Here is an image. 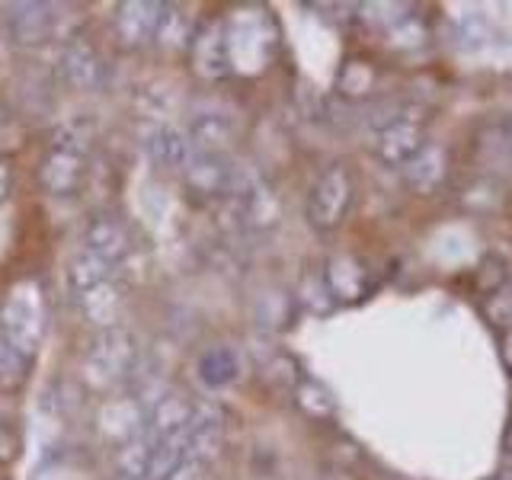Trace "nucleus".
I'll return each instance as SVG.
<instances>
[{
  "label": "nucleus",
  "mask_w": 512,
  "mask_h": 480,
  "mask_svg": "<svg viewBox=\"0 0 512 480\" xmlns=\"http://www.w3.org/2000/svg\"><path fill=\"white\" fill-rule=\"evenodd\" d=\"M324 282L330 288V295L343 301L362 298L368 292V272L362 269L359 260H352V256H336V260H330Z\"/></svg>",
  "instance_id": "39448f33"
},
{
  "label": "nucleus",
  "mask_w": 512,
  "mask_h": 480,
  "mask_svg": "<svg viewBox=\"0 0 512 480\" xmlns=\"http://www.w3.org/2000/svg\"><path fill=\"white\" fill-rule=\"evenodd\" d=\"M64 77L74 87H96L103 77V64L87 42H74L64 48Z\"/></svg>",
  "instance_id": "0eeeda50"
},
{
  "label": "nucleus",
  "mask_w": 512,
  "mask_h": 480,
  "mask_svg": "<svg viewBox=\"0 0 512 480\" xmlns=\"http://www.w3.org/2000/svg\"><path fill=\"white\" fill-rule=\"evenodd\" d=\"M493 480H503V477H493Z\"/></svg>",
  "instance_id": "b1692460"
},
{
  "label": "nucleus",
  "mask_w": 512,
  "mask_h": 480,
  "mask_svg": "<svg viewBox=\"0 0 512 480\" xmlns=\"http://www.w3.org/2000/svg\"><path fill=\"white\" fill-rule=\"evenodd\" d=\"M506 144H509V151H512V119L506 122Z\"/></svg>",
  "instance_id": "5701e85b"
},
{
  "label": "nucleus",
  "mask_w": 512,
  "mask_h": 480,
  "mask_svg": "<svg viewBox=\"0 0 512 480\" xmlns=\"http://www.w3.org/2000/svg\"><path fill=\"white\" fill-rule=\"evenodd\" d=\"M157 442H160L157 436H144V432H138L135 439H128V445L119 448V468H122V474H125V477L148 474Z\"/></svg>",
  "instance_id": "9b49d317"
},
{
  "label": "nucleus",
  "mask_w": 512,
  "mask_h": 480,
  "mask_svg": "<svg viewBox=\"0 0 512 480\" xmlns=\"http://www.w3.org/2000/svg\"><path fill=\"white\" fill-rule=\"evenodd\" d=\"M93 362L103 368L106 378H119L125 375L128 368L135 365V346H132V336L125 330H112L106 333L100 343L93 349Z\"/></svg>",
  "instance_id": "423d86ee"
},
{
  "label": "nucleus",
  "mask_w": 512,
  "mask_h": 480,
  "mask_svg": "<svg viewBox=\"0 0 512 480\" xmlns=\"http://www.w3.org/2000/svg\"><path fill=\"white\" fill-rule=\"evenodd\" d=\"M295 400H298V407L314 416V420H327V416L336 413V400L333 394L324 388V384H317V381H301L298 384V391H295Z\"/></svg>",
  "instance_id": "4468645a"
},
{
  "label": "nucleus",
  "mask_w": 512,
  "mask_h": 480,
  "mask_svg": "<svg viewBox=\"0 0 512 480\" xmlns=\"http://www.w3.org/2000/svg\"><path fill=\"white\" fill-rule=\"evenodd\" d=\"M160 7L154 4H125L122 13H119V32H122V39L125 42H141V39H148L157 32V23H160V13H154Z\"/></svg>",
  "instance_id": "1a4fd4ad"
},
{
  "label": "nucleus",
  "mask_w": 512,
  "mask_h": 480,
  "mask_svg": "<svg viewBox=\"0 0 512 480\" xmlns=\"http://www.w3.org/2000/svg\"><path fill=\"white\" fill-rule=\"evenodd\" d=\"M151 154L160 160L164 167H183L189 160V141L176 132V128H160L151 141Z\"/></svg>",
  "instance_id": "ddd939ff"
},
{
  "label": "nucleus",
  "mask_w": 512,
  "mask_h": 480,
  "mask_svg": "<svg viewBox=\"0 0 512 480\" xmlns=\"http://www.w3.org/2000/svg\"><path fill=\"white\" fill-rule=\"evenodd\" d=\"M7 189H10V170L0 164V199L7 196Z\"/></svg>",
  "instance_id": "4be33fe9"
},
{
  "label": "nucleus",
  "mask_w": 512,
  "mask_h": 480,
  "mask_svg": "<svg viewBox=\"0 0 512 480\" xmlns=\"http://www.w3.org/2000/svg\"><path fill=\"white\" fill-rule=\"evenodd\" d=\"M192 141L202 157H218L221 148H228L231 141V119L228 116H202L192 125Z\"/></svg>",
  "instance_id": "9d476101"
},
{
  "label": "nucleus",
  "mask_w": 512,
  "mask_h": 480,
  "mask_svg": "<svg viewBox=\"0 0 512 480\" xmlns=\"http://www.w3.org/2000/svg\"><path fill=\"white\" fill-rule=\"evenodd\" d=\"M426 148L423 122L410 116H397L375 135V157L391 167H404Z\"/></svg>",
  "instance_id": "f03ea898"
},
{
  "label": "nucleus",
  "mask_w": 512,
  "mask_h": 480,
  "mask_svg": "<svg viewBox=\"0 0 512 480\" xmlns=\"http://www.w3.org/2000/svg\"><path fill=\"white\" fill-rule=\"evenodd\" d=\"M349 205H352V176L343 164H336L314 183L308 199V218L314 228L330 231L346 218Z\"/></svg>",
  "instance_id": "f257e3e1"
},
{
  "label": "nucleus",
  "mask_w": 512,
  "mask_h": 480,
  "mask_svg": "<svg viewBox=\"0 0 512 480\" xmlns=\"http://www.w3.org/2000/svg\"><path fill=\"white\" fill-rule=\"evenodd\" d=\"M84 311L96 324H116L119 317V295L109 292L106 285H96L84 295Z\"/></svg>",
  "instance_id": "2eb2a0df"
},
{
  "label": "nucleus",
  "mask_w": 512,
  "mask_h": 480,
  "mask_svg": "<svg viewBox=\"0 0 512 480\" xmlns=\"http://www.w3.org/2000/svg\"><path fill=\"white\" fill-rule=\"evenodd\" d=\"M400 170H404V180L416 196H436L448 180V154L439 144H426V148L413 160H407Z\"/></svg>",
  "instance_id": "7ed1b4c3"
},
{
  "label": "nucleus",
  "mask_w": 512,
  "mask_h": 480,
  "mask_svg": "<svg viewBox=\"0 0 512 480\" xmlns=\"http://www.w3.org/2000/svg\"><path fill=\"white\" fill-rule=\"evenodd\" d=\"M106 276H109V266L100 260V256H93L90 250L77 253L74 260H71V266H68V282L77 288V292H84V295L90 292V288L103 285Z\"/></svg>",
  "instance_id": "f8f14e48"
},
{
  "label": "nucleus",
  "mask_w": 512,
  "mask_h": 480,
  "mask_svg": "<svg viewBox=\"0 0 512 480\" xmlns=\"http://www.w3.org/2000/svg\"><path fill=\"white\" fill-rule=\"evenodd\" d=\"M26 378V356L10 343H0V391L16 388Z\"/></svg>",
  "instance_id": "a211bd4d"
},
{
  "label": "nucleus",
  "mask_w": 512,
  "mask_h": 480,
  "mask_svg": "<svg viewBox=\"0 0 512 480\" xmlns=\"http://www.w3.org/2000/svg\"><path fill=\"white\" fill-rule=\"evenodd\" d=\"M39 180L45 183L48 192H55V196H68V192H74L80 183V160L74 154L55 151L45 160V167L39 170Z\"/></svg>",
  "instance_id": "6e6552de"
},
{
  "label": "nucleus",
  "mask_w": 512,
  "mask_h": 480,
  "mask_svg": "<svg viewBox=\"0 0 512 480\" xmlns=\"http://www.w3.org/2000/svg\"><path fill=\"white\" fill-rule=\"evenodd\" d=\"M500 362L503 368L512 375V327L500 333Z\"/></svg>",
  "instance_id": "412c9836"
},
{
  "label": "nucleus",
  "mask_w": 512,
  "mask_h": 480,
  "mask_svg": "<svg viewBox=\"0 0 512 480\" xmlns=\"http://www.w3.org/2000/svg\"><path fill=\"white\" fill-rule=\"evenodd\" d=\"M375 68L368 61H349L343 74H340V90L346 96H365L368 90H375Z\"/></svg>",
  "instance_id": "f3484780"
},
{
  "label": "nucleus",
  "mask_w": 512,
  "mask_h": 480,
  "mask_svg": "<svg viewBox=\"0 0 512 480\" xmlns=\"http://www.w3.org/2000/svg\"><path fill=\"white\" fill-rule=\"evenodd\" d=\"M87 250L93 256H100V260L109 266L132 253V231H128L125 221L112 218V215H100V218H93L87 228Z\"/></svg>",
  "instance_id": "20e7f679"
},
{
  "label": "nucleus",
  "mask_w": 512,
  "mask_h": 480,
  "mask_svg": "<svg viewBox=\"0 0 512 480\" xmlns=\"http://www.w3.org/2000/svg\"><path fill=\"white\" fill-rule=\"evenodd\" d=\"M509 282V272H506V263L503 260H496V256H487L484 263H480L477 269H474V288L480 295H490V292H496L500 285H506Z\"/></svg>",
  "instance_id": "6ab92c4d"
},
{
  "label": "nucleus",
  "mask_w": 512,
  "mask_h": 480,
  "mask_svg": "<svg viewBox=\"0 0 512 480\" xmlns=\"http://www.w3.org/2000/svg\"><path fill=\"white\" fill-rule=\"evenodd\" d=\"M484 317L490 320V327L496 333H503V330L512 327V285L509 282L487 295V301H484Z\"/></svg>",
  "instance_id": "dca6fc26"
},
{
  "label": "nucleus",
  "mask_w": 512,
  "mask_h": 480,
  "mask_svg": "<svg viewBox=\"0 0 512 480\" xmlns=\"http://www.w3.org/2000/svg\"><path fill=\"white\" fill-rule=\"evenodd\" d=\"M45 20H48V13H42L39 7H32V13H23L20 23H16V36H20V42H39L48 32Z\"/></svg>",
  "instance_id": "aec40b11"
}]
</instances>
